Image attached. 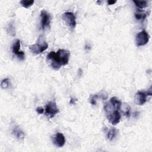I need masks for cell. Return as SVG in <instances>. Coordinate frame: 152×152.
<instances>
[{
	"mask_svg": "<svg viewBox=\"0 0 152 152\" xmlns=\"http://www.w3.org/2000/svg\"><path fill=\"white\" fill-rule=\"evenodd\" d=\"M70 53L66 49H59L57 53L50 52L47 57L50 61V66L55 70H58L62 66L68 64Z\"/></svg>",
	"mask_w": 152,
	"mask_h": 152,
	"instance_id": "obj_1",
	"label": "cell"
},
{
	"mask_svg": "<svg viewBox=\"0 0 152 152\" xmlns=\"http://www.w3.org/2000/svg\"><path fill=\"white\" fill-rule=\"evenodd\" d=\"M48 48V44L46 42L45 38L42 35L40 36L38 38L36 43L30 45L29 49L31 51L35 54H40Z\"/></svg>",
	"mask_w": 152,
	"mask_h": 152,
	"instance_id": "obj_2",
	"label": "cell"
},
{
	"mask_svg": "<svg viewBox=\"0 0 152 152\" xmlns=\"http://www.w3.org/2000/svg\"><path fill=\"white\" fill-rule=\"evenodd\" d=\"M149 38V35L146 31H141L139 33H138L135 37V44L137 46L145 45L148 42Z\"/></svg>",
	"mask_w": 152,
	"mask_h": 152,
	"instance_id": "obj_3",
	"label": "cell"
},
{
	"mask_svg": "<svg viewBox=\"0 0 152 152\" xmlns=\"http://www.w3.org/2000/svg\"><path fill=\"white\" fill-rule=\"evenodd\" d=\"M45 115L50 118H53L59 112L57 104L54 102H49L45 106Z\"/></svg>",
	"mask_w": 152,
	"mask_h": 152,
	"instance_id": "obj_4",
	"label": "cell"
},
{
	"mask_svg": "<svg viewBox=\"0 0 152 152\" xmlns=\"http://www.w3.org/2000/svg\"><path fill=\"white\" fill-rule=\"evenodd\" d=\"M63 20L66 22L67 26H68L71 29H74L76 26V19L74 13L71 12H67L63 14Z\"/></svg>",
	"mask_w": 152,
	"mask_h": 152,
	"instance_id": "obj_5",
	"label": "cell"
},
{
	"mask_svg": "<svg viewBox=\"0 0 152 152\" xmlns=\"http://www.w3.org/2000/svg\"><path fill=\"white\" fill-rule=\"evenodd\" d=\"M41 18V27L43 30L49 28L50 23V16L49 14L45 10H42L40 12Z\"/></svg>",
	"mask_w": 152,
	"mask_h": 152,
	"instance_id": "obj_6",
	"label": "cell"
},
{
	"mask_svg": "<svg viewBox=\"0 0 152 152\" xmlns=\"http://www.w3.org/2000/svg\"><path fill=\"white\" fill-rule=\"evenodd\" d=\"M12 51L20 60H24L25 54L24 52L20 50V41L19 40H17L13 44L12 46Z\"/></svg>",
	"mask_w": 152,
	"mask_h": 152,
	"instance_id": "obj_7",
	"label": "cell"
},
{
	"mask_svg": "<svg viewBox=\"0 0 152 152\" xmlns=\"http://www.w3.org/2000/svg\"><path fill=\"white\" fill-rule=\"evenodd\" d=\"M107 117L112 125H116L120 122L121 116L119 111L114 110V111L107 114Z\"/></svg>",
	"mask_w": 152,
	"mask_h": 152,
	"instance_id": "obj_8",
	"label": "cell"
},
{
	"mask_svg": "<svg viewBox=\"0 0 152 152\" xmlns=\"http://www.w3.org/2000/svg\"><path fill=\"white\" fill-rule=\"evenodd\" d=\"M147 92H144L141 91H138L135 97V101L136 104L138 105H143L147 101Z\"/></svg>",
	"mask_w": 152,
	"mask_h": 152,
	"instance_id": "obj_9",
	"label": "cell"
},
{
	"mask_svg": "<svg viewBox=\"0 0 152 152\" xmlns=\"http://www.w3.org/2000/svg\"><path fill=\"white\" fill-rule=\"evenodd\" d=\"M53 142L54 144L59 147H62L66 143V138L64 135L60 133H57L53 138Z\"/></svg>",
	"mask_w": 152,
	"mask_h": 152,
	"instance_id": "obj_10",
	"label": "cell"
},
{
	"mask_svg": "<svg viewBox=\"0 0 152 152\" xmlns=\"http://www.w3.org/2000/svg\"><path fill=\"white\" fill-rule=\"evenodd\" d=\"M110 104L112 108L116 110L120 111L121 107V102L116 97H113L110 100Z\"/></svg>",
	"mask_w": 152,
	"mask_h": 152,
	"instance_id": "obj_11",
	"label": "cell"
},
{
	"mask_svg": "<svg viewBox=\"0 0 152 152\" xmlns=\"http://www.w3.org/2000/svg\"><path fill=\"white\" fill-rule=\"evenodd\" d=\"M13 134L19 140H23L24 138V132L18 127H16L13 129Z\"/></svg>",
	"mask_w": 152,
	"mask_h": 152,
	"instance_id": "obj_12",
	"label": "cell"
},
{
	"mask_svg": "<svg viewBox=\"0 0 152 152\" xmlns=\"http://www.w3.org/2000/svg\"><path fill=\"white\" fill-rule=\"evenodd\" d=\"M7 33L9 34L10 36H14L16 35V29H15V26L14 25V23L10 22L7 27Z\"/></svg>",
	"mask_w": 152,
	"mask_h": 152,
	"instance_id": "obj_13",
	"label": "cell"
},
{
	"mask_svg": "<svg viewBox=\"0 0 152 152\" xmlns=\"http://www.w3.org/2000/svg\"><path fill=\"white\" fill-rule=\"evenodd\" d=\"M117 134H118V130L115 128H112L108 131L107 134V137L109 140L112 141L113 139L115 138Z\"/></svg>",
	"mask_w": 152,
	"mask_h": 152,
	"instance_id": "obj_14",
	"label": "cell"
},
{
	"mask_svg": "<svg viewBox=\"0 0 152 152\" xmlns=\"http://www.w3.org/2000/svg\"><path fill=\"white\" fill-rule=\"evenodd\" d=\"M133 2L140 9H143L147 6V3L146 1H134Z\"/></svg>",
	"mask_w": 152,
	"mask_h": 152,
	"instance_id": "obj_15",
	"label": "cell"
},
{
	"mask_svg": "<svg viewBox=\"0 0 152 152\" xmlns=\"http://www.w3.org/2000/svg\"><path fill=\"white\" fill-rule=\"evenodd\" d=\"M20 4L26 9H28L31 7L34 4L33 0H30V1H27V0H22L20 2Z\"/></svg>",
	"mask_w": 152,
	"mask_h": 152,
	"instance_id": "obj_16",
	"label": "cell"
},
{
	"mask_svg": "<svg viewBox=\"0 0 152 152\" xmlns=\"http://www.w3.org/2000/svg\"><path fill=\"white\" fill-rule=\"evenodd\" d=\"M147 16V14L146 13H142L140 10L136 12L135 13V17L137 20H144Z\"/></svg>",
	"mask_w": 152,
	"mask_h": 152,
	"instance_id": "obj_17",
	"label": "cell"
},
{
	"mask_svg": "<svg viewBox=\"0 0 152 152\" xmlns=\"http://www.w3.org/2000/svg\"><path fill=\"white\" fill-rule=\"evenodd\" d=\"M9 79H6L2 80L1 83V86L3 89H6L9 87Z\"/></svg>",
	"mask_w": 152,
	"mask_h": 152,
	"instance_id": "obj_18",
	"label": "cell"
},
{
	"mask_svg": "<svg viewBox=\"0 0 152 152\" xmlns=\"http://www.w3.org/2000/svg\"><path fill=\"white\" fill-rule=\"evenodd\" d=\"M99 98V96L97 94H94L93 96H92L90 98V102L92 105H96V102L97 100Z\"/></svg>",
	"mask_w": 152,
	"mask_h": 152,
	"instance_id": "obj_19",
	"label": "cell"
},
{
	"mask_svg": "<svg viewBox=\"0 0 152 152\" xmlns=\"http://www.w3.org/2000/svg\"><path fill=\"white\" fill-rule=\"evenodd\" d=\"M125 115L127 117H130V107L129 106L126 108V110L125 111Z\"/></svg>",
	"mask_w": 152,
	"mask_h": 152,
	"instance_id": "obj_20",
	"label": "cell"
},
{
	"mask_svg": "<svg viewBox=\"0 0 152 152\" xmlns=\"http://www.w3.org/2000/svg\"><path fill=\"white\" fill-rule=\"evenodd\" d=\"M36 112H37L38 114H42L43 113L44 109H43V108H42V107H37V108H36Z\"/></svg>",
	"mask_w": 152,
	"mask_h": 152,
	"instance_id": "obj_21",
	"label": "cell"
},
{
	"mask_svg": "<svg viewBox=\"0 0 152 152\" xmlns=\"http://www.w3.org/2000/svg\"><path fill=\"white\" fill-rule=\"evenodd\" d=\"M76 101H77V99H74V98H71V100H70V104H71V105H74V104H75Z\"/></svg>",
	"mask_w": 152,
	"mask_h": 152,
	"instance_id": "obj_22",
	"label": "cell"
},
{
	"mask_svg": "<svg viewBox=\"0 0 152 152\" xmlns=\"http://www.w3.org/2000/svg\"><path fill=\"white\" fill-rule=\"evenodd\" d=\"M117 1H108V5H113L115 3H116Z\"/></svg>",
	"mask_w": 152,
	"mask_h": 152,
	"instance_id": "obj_23",
	"label": "cell"
}]
</instances>
